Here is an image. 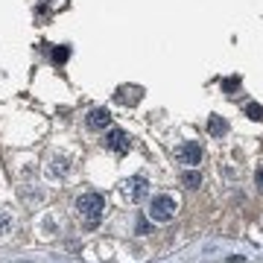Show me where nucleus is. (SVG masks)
<instances>
[{"mask_svg":"<svg viewBox=\"0 0 263 263\" xmlns=\"http://www.w3.org/2000/svg\"><path fill=\"white\" fill-rule=\"evenodd\" d=\"M68 56H71V47H53V50H50L53 64H64V61H68Z\"/></svg>","mask_w":263,"mask_h":263,"instance_id":"9b49d317","label":"nucleus"},{"mask_svg":"<svg viewBox=\"0 0 263 263\" xmlns=\"http://www.w3.org/2000/svg\"><path fill=\"white\" fill-rule=\"evenodd\" d=\"M44 172H47L50 179H64V176H71V161H68V158H53Z\"/></svg>","mask_w":263,"mask_h":263,"instance_id":"6e6552de","label":"nucleus"},{"mask_svg":"<svg viewBox=\"0 0 263 263\" xmlns=\"http://www.w3.org/2000/svg\"><path fill=\"white\" fill-rule=\"evenodd\" d=\"M172 216H176V199L167 196V193H158V196H152L149 202V220L152 223H170Z\"/></svg>","mask_w":263,"mask_h":263,"instance_id":"f03ea898","label":"nucleus"},{"mask_svg":"<svg viewBox=\"0 0 263 263\" xmlns=\"http://www.w3.org/2000/svg\"><path fill=\"white\" fill-rule=\"evenodd\" d=\"M246 117H249V120L263 123V105H257V102H249V105H246Z\"/></svg>","mask_w":263,"mask_h":263,"instance_id":"f8f14e48","label":"nucleus"},{"mask_svg":"<svg viewBox=\"0 0 263 263\" xmlns=\"http://www.w3.org/2000/svg\"><path fill=\"white\" fill-rule=\"evenodd\" d=\"M76 211L85 216V228L91 231V228H97L100 225V220H102V211H105V199H102V193H94V190H88V193H79L76 196Z\"/></svg>","mask_w":263,"mask_h":263,"instance_id":"f257e3e1","label":"nucleus"},{"mask_svg":"<svg viewBox=\"0 0 263 263\" xmlns=\"http://www.w3.org/2000/svg\"><path fill=\"white\" fill-rule=\"evenodd\" d=\"M146 193H149V182L143 179V176H132L129 182H123V196L129 199V202H141V199H146Z\"/></svg>","mask_w":263,"mask_h":263,"instance_id":"7ed1b4c3","label":"nucleus"},{"mask_svg":"<svg viewBox=\"0 0 263 263\" xmlns=\"http://www.w3.org/2000/svg\"><path fill=\"white\" fill-rule=\"evenodd\" d=\"M85 123H88V129H94V132L108 129V126H112V112H108V108H91L88 117H85Z\"/></svg>","mask_w":263,"mask_h":263,"instance_id":"423d86ee","label":"nucleus"},{"mask_svg":"<svg viewBox=\"0 0 263 263\" xmlns=\"http://www.w3.org/2000/svg\"><path fill=\"white\" fill-rule=\"evenodd\" d=\"M240 88V76H228V79H223V91L225 94H234Z\"/></svg>","mask_w":263,"mask_h":263,"instance_id":"4468645a","label":"nucleus"},{"mask_svg":"<svg viewBox=\"0 0 263 263\" xmlns=\"http://www.w3.org/2000/svg\"><path fill=\"white\" fill-rule=\"evenodd\" d=\"M12 231V216L6 211H0V237H6Z\"/></svg>","mask_w":263,"mask_h":263,"instance_id":"ddd939ff","label":"nucleus"},{"mask_svg":"<svg viewBox=\"0 0 263 263\" xmlns=\"http://www.w3.org/2000/svg\"><path fill=\"white\" fill-rule=\"evenodd\" d=\"M254 184L263 190V167H257V170H254Z\"/></svg>","mask_w":263,"mask_h":263,"instance_id":"dca6fc26","label":"nucleus"},{"mask_svg":"<svg viewBox=\"0 0 263 263\" xmlns=\"http://www.w3.org/2000/svg\"><path fill=\"white\" fill-rule=\"evenodd\" d=\"M135 228H138V234H146V231H149V220H143V216H138V223H135Z\"/></svg>","mask_w":263,"mask_h":263,"instance_id":"2eb2a0df","label":"nucleus"},{"mask_svg":"<svg viewBox=\"0 0 263 263\" xmlns=\"http://www.w3.org/2000/svg\"><path fill=\"white\" fill-rule=\"evenodd\" d=\"M143 97V88L141 85H120L117 91H114V100L123 102V105H138Z\"/></svg>","mask_w":263,"mask_h":263,"instance_id":"39448f33","label":"nucleus"},{"mask_svg":"<svg viewBox=\"0 0 263 263\" xmlns=\"http://www.w3.org/2000/svg\"><path fill=\"white\" fill-rule=\"evenodd\" d=\"M176 155H179V161H182L184 167H196V164H202V146H199V143H193V141L182 143V146L176 149Z\"/></svg>","mask_w":263,"mask_h":263,"instance_id":"20e7f679","label":"nucleus"},{"mask_svg":"<svg viewBox=\"0 0 263 263\" xmlns=\"http://www.w3.org/2000/svg\"><path fill=\"white\" fill-rule=\"evenodd\" d=\"M105 143H108V149H114V152H129V135L123 129H112L108 135H105Z\"/></svg>","mask_w":263,"mask_h":263,"instance_id":"0eeeda50","label":"nucleus"},{"mask_svg":"<svg viewBox=\"0 0 263 263\" xmlns=\"http://www.w3.org/2000/svg\"><path fill=\"white\" fill-rule=\"evenodd\" d=\"M182 184L187 187V190H196V187H202V172L184 170V172H182Z\"/></svg>","mask_w":263,"mask_h":263,"instance_id":"9d476101","label":"nucleus"},{"mask_svg":"<svg viewBox=\"0 0 263 263\" xmlns=\"http://www.w3.org/2000/svg\"><path fill=\"white\" fill-rule=\"evenodd\" d=\"M208 135H211V138H225V135H228V120L220 117V114H211V117H208Z\"/></svg>","mask_w":263,"mask_h":263,"instance_id":"1a4fd4ad","label":"nucleus"}]
</instances>
